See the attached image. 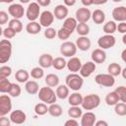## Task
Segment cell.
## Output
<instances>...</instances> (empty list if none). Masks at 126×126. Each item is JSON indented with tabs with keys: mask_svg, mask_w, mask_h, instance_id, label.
<instances>
[{
	"mask_svg": "<svg viewBox=\"0 0 126 126\" xmlns=\"http://www.w3.org/2000/svg\"><path fill=\"white\" fill-rule=\"evenodd\" d=\"M38 98L39 100H41L43 103L45 104H52L56 102L57 96L55 94V92L52 90V88L49 87H42L39 89L38 93H37Z\"/></svg>",
	"mask_w": 126,
	"mask_h": 126,
	"instance_id": "obj_1",
	"label": "cell"
},
{
	"mask_svg": "<svg viewBox=\"0 0 126 126\" xmlns=\"http://www.w3.org/2000/svg\"><path fill=\"white\" fill-rule=\"evenodd\" d=\"M66 86L69 90L77 92L82 89L84 85V79L77 73H71L66 77Z\"/></svg>",
	"mask_w": 126,
	"mask_h": 126,
	"instance_id": "obj_2",
	"label": "cell"
},
{
	"mask_svg": "<svg viewBox=\"0 0 126 126\" xmlns=\"http://www.w3.org/2000/svg\"><path fill=\"white\" fill-rule=\"evenodd\" d=\"M99 104H100V97L98 94H87L86 96H83V100L81 103L82 107L85 110H93L96 108Z\"/></svg>",
	"mask_w": 126,
	"mask_h": 126,
	"instance_id": "obj_3",
	"label": "cell"
},
{
	"mask_svg": "<svg viewBox=\"0 0 126 126\" xmlns=\"http://www.w3.org/2000/svg\"><path fill=\"white\" fill-rule=\"evenodd\" d=\"M12 55V43L9 39L0 40V63H6Z\"/></svg>",
	"mask_w": 126,
	"mask_h": 126,
	"instance_id": "obj_4",
	"label": "cell"
},
{
	"mask_svg": "<svg viewBox=\"0 0 126 126\" xmlns=\"http://www.w3.org/2000/svg\"><path fill=\"white\" fill-rule=\"evenodd\" d=\"M39 12H40V7L38 6V4L36 2H31L28 5L27 11L25 13L30 22H35V20L39 18Z\"/></svg>",
	"mask_w": 126,
	"mask_h": 126,
	"instance_id": "obj_5",
	"label": "cell"
},
{
	"mask_svg": "<svg viewBox=\"0 0 126 126\" xmlns=\"http://www.w3.org/2000/svg\"><path fill=\"white\" fill-rule=\"evenodd\" d=\"M94 82L99 86L109 88V87L114 86L115 79H114V77H112L109 74H97L94 77Z\"/></svg>",
	"mask_w": 126,
	"mask_h": 126,
	"instance_id": "obj_6",
	"label": "cell"
},
{
	"mask_svg": "<svg viewBox=\"0 0 126 126\" xmlns=\"http://www.w3.org/2000/svg\"><path fill=\"white\" fill-rule=\"evenodd\" d=\"M77 52L76 44L72 41H64L60 45V53L65 57H74Z\"/></svg>",
	"mask_w": 126,
	"mask_h": 126,
	"instance_id": "obj_7",
	"label": "cell"
},
{
	"mask_svg": "<svg viewBox=\"0 0 126 126\" xmlns=\"http://www.w3.org/2000/svg\"><path fill=\"white\" fill-rule=\"evenodd\" d=\"M115 42L116 39L112 34H104L97 39V44L102 50L113 47L115 45Z\"/></svg>",
	"mask_w": 126,
	"mask_h": 126,
	"instance_id": "obj_8",
	"label": "cell"
},
{
	"mask_svg": "<svg viewBox=\"0 0 126 126\" xmlns=\"http://www.w3.org/2000/svg\"><path fill=\"white\" fill-rule=\"evenodd\" d=\"M8 13L10 16L13 17V19H17L20 20L22 17H24L25 15V8L18 3H14L12 5L9 6L8 8Z\"/></svg>",
	"mask_w": 126,
	"mask_h": 126,
	"instance_id": "obj_9",
	"label": "cell"
},
{
	"mask_svg": "<svg viewBox=\"0 0 126 126\" xmlns=\"http://www.w3.org/2000/svg\"><path fill=\"white\" fill-rule=\"evenodd\" d=\"M91 16H92V12L90 11L89 8L86 7L79 8L75 13V19L77 23H87L91 19Z\"/></svg>",
	"mask_w": 126,
	"mask_h": 126,
	"instance_id": "obj_10",
	"label": "cell"
},
{
	"mask_svg": "<svg viewBox=\"0 0 126 126\" xmlns=\"http://www.w3.org/2000/svg\"><path fill=\"white\" fill-rule=\"evenodd\" d=\"M95 68H96V65L93 61H88L85 64H82V67L79 71L80 76L82 78H88L95 71Z\"/></svg>",
	"mask_w": 126,
	"mask_h": 126,
	"instance_id": "obj_11",
	"label": "cell"
},
{
	"mask_svg": "<svg viewBox=\"0 0 126 126\" xmlns=\"http://www.w3.org/2000/svg\"><path fill=\"white\" fill-rule=\"evenodd\" d=\"M9 119H10L11 122L20 125V124H23V123L26 121L27 115H26V113H25L23 110H21V109H16V110L11 111Z\"/></svg>",
	"mask_w": 126,
	"mask_h": 126,
	"instance_id": "obj_12",
	"label": "cell"
},
{
	"mask_svg": "<svg viewBox=\"0 0 126 126\" xmlns=\"http://www.w3.org/2000/svg\"><path fill=\"white\" fill-rule=\"evenodd\" d=\"M53 21H54V16L53 13H51L50 11H43L39 15V25L41 27L47 29L52 25Z\"/></svg>",
	"mask_w": 126,
	"mask_h": 126,
	"instance_id": "obj_13",
	"label": "cell"
},
{
	"mask_svg": "<svg viewBox=\"0 0 126 126\" xmlns=\"http://www.w3.org/2000/svg\"><path fill=\"white\" fill-rule=\"evenodd\" d=\"M112 18L114 22H125L126 21V7L125 6H118L115 7L112 11Z\"/></svg>",
	"mask_w": 126,
	"mask_h": 126,
	"instance_id": "obj_14",
	"label": "cell"
},
{
	"mask_svg": "<svg viewBox=\"0 0 126 126\" xmlns=\"http://www.w3.org/2000/svg\"><path fill=\"white\" fill-rule=\"evenodd\" d=\"M96 121V116L92 111H87L81 116V126H94Z\"/></svg>",
	"mask_w": 126,
	"mask_h": 126,
	"instance_id": "obj_15",
	"label": "cell"
},
{
	"mask_svg": "<svg viewBox=\"0 0 126 126\" xmlns=\"http://www.w3.org/2000/svg\"><path fill=\"white\" fill-rule=\"evenodd\" d=\"M92 60L94 64H101L106 60V53L100 48H96L92 52Z\"/></svg>",
	"mask_w": 126,
	"mask_h": 126,
	"instance_id": "obj_16",
	"label": "cell"
},
{
	"mask_svg": "<svg viewBox=\"0 0 126 126\" xmlns=\"http://www.w3.org/2000/svg\"><path fill=\"white\" fill-rule=\"evenodd\" d=\"M66 67L68 68L69 71H71V73H77L80 71L81 67H82V62L78 57H71L69 59V61L66 63Z\"/></svg>",
	"mask_w": 126,
	"mask_h": 126,
	"instance_id": "obj_17",
	"label": "cell"
},
{
	"mask_svg": "<svg viewBox=\"0 0 126 126\" xmlns=\"http://www.w3.org/2000/svg\"><path fill=\"white\" fill-rule=\"evenodd\" d=\"M68 13H69L68 8L66 6H64L63 4H59V5H57L54 8L53 16L57 20H63V19H66L67 18Z\"/></svg>",
	"mask_w": 126,
	"mask_h": 126,
	"instance_id": "obj_18",
	"label": "cell"
},
{
	"mask_svg": "<svg viewBox=\"0 0 126 126\" xmlns=\"http://www.w3.org/2000/svg\"><path fill=\"white\" fill-rule=\"evenodd\" d=\"M75 44H76L77 49L79 48L82 51H87V50L90 49L92 42H91V39L88 36H79L77 38Z\"/></svg>",
	"mask_w": 126,
	"mask_h": 126,
	"instance_id": "obj_19",
	"label": "cell"
},
{
	"mask_svg": "<svg viewBox=\"0 0 126 126\" xmlns=\"http://www.w3.org/2000/svg\"><path fill=\"white\" fill-rule=\"evenodd\" d=\"M52 62H53V57L49 53H43L38 58L39 66L42 69L43 68H49V67H51L52 66Z\"/></svg>",
	"mask_w": 126,
	"mask_h": 126,
	"instance_id": "obj_20",
	"label": "cell"
},
{
	"mask_svg": "<svg viewBox=\"0 0 126 126\" xmlns=\"http://www.w3.org/2000/svg\"><path fill=\"white\" fill-rule=\"evenodd\" d=\"M91 18H92V20L94 21V24L100 25V24H103L104 21H105V13L100 9H95L92 13Z\"/></svg>",
	"mask_w": 126,
	"mask_h": 126,
	"instance_id": "obj_21",
	"label": "cell"
},
{
	"mask_svg": "<svg viewBox=\"0 0 126 126\" xmlns=\"http://www.w3.org/2000/svg\"><path fill=\"white\" fill-rule=\"evenodd\" d=\"M77 24H78V23H77V21H76L75 18H73V17H68V18H66V19L64 20L62 28L65 29V30H67V31L70 32L71 33H73L74 31L76 30Z\"/></svg>",
	"mask_w": 126,
	"mask_h": 126,
	"instance_id": "obj_22",
	"label": "cell"
},
{
	"mask_svg": "<svg viewBox=\"0 0 126 126\" xmlns=\"http://www.w3.org/2000/svg\"><path fill=\"white\" fill-rule=\"evenodd\" d=\"M82 100H83V95L80 93H77V92L69 94V96H68V102H69V104L71 106H79V105H81Z\"/></svg>",
	"mask_w": 126,
	"mask_h": 126,
	"instance_id": "obj_23",
	"label": "cell"
},
{
	"mask_svg": "<svg viewBox=\"0 0 126 126\" xmlns=\"http://www.w3.org/2000/svg\"><path fill=\"white\" fill-rule=\"evenodd\" d=\"M25 90H26V92L28 93V94H37L38 93V91H39V85H38V83L37 82H35V81H28L27 83H26V85H25Z\"/></svg>",
	"mask_w": 126,
	"mask_h": 126,
	"instance_id": "obj_24",
	"label": "cell"
},
{
	"mask_svg": "<svg viewBox=\"0 0 126 126\" xmlns=\"http://www.w3.org/2000/svg\"><path fill=\"white\" fill-rule=\"evenodd\" d=\"M69 93H70V90L68 89V87L66 85H59L57 86L56 88V91H55V94L58 98L60 99H65L69 96Z\"/></svg>",
	"mask_w": 126,
	"mask_h": 126,
	"instance_id": "obj_25",
	"label": "cell"
},
{
	"mask_svg": "<svg viewBox=\"0 0 126 126\" xmlns=\"http://www.w3.org/2000/svg\"><path fill=\"white\" fill-rule=\"evenodd\" d=\"M26 31L30 34H37L41 31V26L37 22H30L26 26Z\"/></svg>",
	"mask_w": 126,
	"mask_h": 126,
	"instance_id": "obj_26",
	"label": "cell"
},
{
	"mask_svg": "<svg viewBox=\"0 0 126 126\" xmlns=\"http://www.w3.org/2000/svg\"><path fill=\"white\" fill-rule=\"evenodd\" d=\"M121 70H122V68H121L120 64H118L116 62H112L107 66V72H108L107 74L111 75L112 77L119 76L121 74Z\"/></svg>",
	"mask_w": 126,
	"mask_h": 126,
	"instance_id": "obj_27",
	"label": "cell"
},
{
	"mask_svg": "<svg viewBox=\"0 0 126 126\" xmlns=\"http://www.w3.org/2000/svg\"><path fill=\"white\" fill-rule=\"evenodd\" d=\"M48 113L53 117H59L63 113V109L60 104L58 103H52L48 106Z\"/></svg>",
	"mask_w": 126,
	"mask_h": 126,
	"instance_id": "obj_28",
	"label": "cell"
},
{
	"mask_svg": "<svg viewBox=\"0 0 126 126\" xmlns=\"http://www.w3.org/2000/svg\"><path fill=\"white\" fill-rule=\"evenodd\" d=\"M30 78V73L25 69H19L15 74V79L19 83H27Z\"/></svg>",
	"mask_w": 126,
	"mask_h": 126,
	"instance_id": "obj_29",
	"label": "cell"
},
{
	"mask_svg": "<svg viewBox=\"0 0 126 126\" xmlns=\"http://www.w3.org/2000/svg\"><path fill=\"white\" fill-rule=\"evenodd\" d=\"M45 84L47 87L49 88H53V87H57L59 84V77L55 74H48L45 77Z\"/></svg>",
	"mask_w": 126,
	"mask_h": 126,
	"instance_id": "obj_30",
	"label": "cell"
},
{
	"mask_svg": "<svg viewBox=\"0 0 126 126\" xmlns=\"http://www.w3.org/2000/svg\"><path fill=\"white\" fill-rule=\"evenodd\" d=\"M75 31L81 36H87L90 32V27L87 23H78Z\"/></svg>",
	"mask_w": 126,
	"mask_h": 126,
	"instance_id": "obj_31",
	"label": "cell"
},
{
	"mask_svg": "<svg viewBox=\"0 0 126 126\" xmlns=\"http://www.w3.org/2000/svg\"><path fill=\"white\" fill-rule=\"evenodd\" d=\"M105 102L107 105L109 106H114L115 104H117L119 102V97L118 95L116 94V93L113 91V92H110L106 94L105 96Z\"/></svg>",
	"mask_w": 126,
	"mask_h": 126,
	"instance_id": "obj_32",
	"label": "cell"
},
{
	"mask_svg": "<svg viewBox=\"0 0 126 126\" xmlns=\"http://www.w3.org/2000/svg\"><path fill=\"white\" fill-rule=\"evenodd\" d=\"M8 27L11 28L16 33L18 32H21L23 31V24L20 20H17V19H12L9 21L8 23Z\"/></svg>",
	"mask_w": 126,
	"mask_h": 126,
	"instance_id": "obj_33",
	"label": "cell"
},
{
	"mask_svg": "<svg viewBox=\"0 0 126 126\" xmlns=\"http://www.w3.org/2000/svg\"><path fill=\"white\" fill-rule=\"evenodd\" d=\"M83 114V110L81 107L79 106H71L68 109V115L72 118V119H77V118H81Z\"/></svg>",
	"mask_w": 126,
	"mask_h": 126,
	"instance_id": "obj_34",
	"label": "cell"
},
{
	"mask_svg": "<svg viewBox=\"0 0 126 126\" xmlns=\"http://www.w3.org/2000/svg\"><path fill=\"white\" fill-rule=\"evenodd\" d=\"M116 23L114 21H108L103 25V32L105 34H113L116 32Z\"/></svg>",
	"mask_w": 126,
	"mask_h": 126,
	"instance_id": "obj_35",
	"label": "cell"
},
{
	"mask_svg": "<svg viewBox=\"0 0 126 126\" xmlns=\"http://www.w3.org/2000/svg\"><path fill=\"white\" fill-rule=\"evenodd\" d=\"M21 93H22L21 87L18 84H16V83H12L11 87H10V90L8 92L9 96L10 97H18V96H20Z\"/></svg>",
	"mask_w": 126,
	"mask_h": 126,
	"instance_id": "obj_36",
	"label": "cell"
},
{
	"mask_svg": "<svg viewBox=\"0 0 126 126\" xmlns=\"http://www.w3.org/2000/svg\"><path fill=\"white\" fill-rule=\"evenodd\" d=\"M11 82L8 80V78H2L0 77V93L1 94H8L10 87H11Z\"/></svg>",
	"mask_w": 126,
	"mask_h": 126,
	"instance_id": "obj_37",
	"label": "cell"
},
{
	"mask_svg": "<svg viewBox=\"0 0 126 126\" xmlns=\"http://www.w3.org/2000/svg\"><path fill=\"white\" fill-rule=\"evenodd\" d=\"M66 61L63 57H56L53 58V62H52V67L56 70H63L66 67Z\"/></svg>",
	"mask_w": 126,
	"mask_h": 126,
	"instance_id": "obj_38",
	"label": "cell"
},
{
	"mask_svg": "<svg viewBox=\"0 0 126 126\" xmlns=\"http://www.w3.org/2000/svg\"><path fill=\"white\" fill-rule=\"evenodd\" d=\"M34 112H35L36 115H39V116L45 115L48 112L47 104H45L43 102H39V103L35 104V106H34Z\"/></svg>",
	"mask_w": 126,
	"mask_h": 126,
	"instance_id": "obj_39",
	"label": "cell"
},
{
	"mask_svg": "<svg viewBox=\"0 0 126 126\" xmlns=\"http://www.w3.org/2000/svg\"><path fill=\"white\" fill-rule=\"evenodd\" d=\"M114 112L118 116H125L126 115V103L125 102H118L114 105Z\"/></svg>",
	"mask_w": 126,
	"mask_h": 126,
	"instance_id": "obj_40",
	"label": "cell"
},
{
	"mask_svg": "<svg viewBox=\"0 0 126 126\" xmlns=\"http://www.w3.org/2000/svg\"><path fill=\"white\" fill-rule=\"evenodd\" d=\"M114 92L116 93V94L119 97V101L120 102H126V88L124 86H120L117 87Z\"/></svg>",
	"mask_w": 126,
	"mask_h": 126,
	"instance_id": "obj_41",
	"label": "cell"
},
{
	"mask_svg": "<svg viewBox=\"0 0 126 126\" xmlns=\"http://www.w3.org/2000/svg\"><path fill=\"white\" fill-rule=\"evenodd\" d=\"M44 75V71L41 67H34L32 69L30 76H32V78L33 79H41Z\"/></svg>",
	"mask_w": 126,
	"mask_h": 126,
	"instance_id": "obj_42",
	"label": "cell"
},
{
	"mask_svg": "<svg viewBox=\"0 0 126 126\" xmlns=\"http://www.w3.org/2000/svg\"><path fill=\"white\" fill-rule=\"evenodd\" d=\"M0 105L12 108L11 97H10L8 94H1V95H0Z\"/></svg>",
	"mask_w": 126,
	"mask_h": 126,
	"instance_id": "obj_43",
	"label": "cell"
},
{
	"mask_svg": "<svg viewBox=\"0 0 126 126\" xmlns=\"http://www.w3.org/2000/svg\"><path fill=\"white\" fill-rule=\"evenodd\" d=\"M72 33L70 32H68L67 30L63 29V28H60L58 31H57V36L59 39H62V40H65V39H68L70 37Z\"/></svg>",
	"mask_w": 126,
	"mask_h": 126,
	"instance_id": "obj_44",
	"label": "cell"
},
{
	"mask_svg": "<svg viewBox=\"0 0 126 126\" xmlns=\"http://www.w3.org/2000/svg\"><path fill=\"white\" fill-rule=\"evenodd\" d=\"M44 36L47 39H53L55 36H57V31L54 28L49 27V28L45 29V31H44Z\"/></svg>",
	"mask_w": 126,
	"mask_h": 126,
	"instance_id": "obj_45",
	"label": "cell"
},
{
	"mask_svg": "<svg viewBox=\"0 0 126 126\" xmlns=\"http://www.w3.org/2000/svg\"><path fill=\"white\" fill-rule=\"evenodd\" d=\"M12 74V68L10 66L4 65L0 67V77L2 78H8Z\"/></svg>",
	"mask_w": 126,
	"mask_h": 126,
	"instance_id": "obj_46",
	"label": "cell"
},
{
	"mask_svg": "<svg viewBox=\"0 0 126 126\" xmlns=\"http://www.w3.org/2000/svg\"><path fill=\"white\" fill-rule=\"evenodd\" d=\"M3 35L5 36L6 39H11V38H13L16 35V32L11 28L8 27V28H6V29L3 30Z\"/></svg>",
	"mask_w": 126,
	"mask_h": 126,
	"instance_id": "obj_47",
	"label": "cell"
},
{
	"mask_svg": "<svg viewBox=\"0 0 126 126\" xmlns=\"http://www.w3.org/2000/svg\"><path fill=\"white\" fill-rule=\"evenodd\" d=\"M8 20H9L8 13H6L5 11H0V26L7 24Z\"/></svg>",
	"mask_w": 126,
	"mask_h": 126,
	"instance_id": "obj_48",
	"label": "cell"
},
{
	"mask_svg": "<svg viewBox=\"0 0 126 126\" xmlns=\"http://www.w3.org/2000/svg\"><path fill=\"white\" fill-rule=\"evenodd\" d=\"M116 31H118V32L125 34L126 33V22H121L118 25H116Z\"/></svg>",
	"mask_w": 126,
	"mask_h": 126,
	"instance_id": "obj_49",
	"label": "cell"
},
{
	"mask_svg": "<svg viewBox=\"0 0 126 126\" xmlns=\"http://www.w3.org/2000/svg\"><path fill=\"white\" fill-rule=\"evenodd\" d=\"M11 121L7 116H0V126H11Z\"/></svg>",
	"mask_w": 126,
	"mask_h": 126,
	"instance_id": "obj_50",
	"label": "cell"
},
{
	"mask_svg": "<svg viewBox=\"0 0 126 126\" xmlns=\"http://www.w3.org/2000/svg\"><path fill=\"white\" fill-rule=\"evenodd\" d=\"M11 110H12V108H10V107L0 105V116H6L9 112H11Z\"/></svg>",
	"mask_w": 126,
	"mask_h": 126,
	"instance_id": "obj_51",
	"label": "cell"
},
{
	"mask_svg": "<svg viewBox=\"0 0 126 126\" xmlns=\"http://www.w3.org/2000/svg\"><path fill=\"white\" fill-rule=\"evenodd\" d=\"M63 126H79V123H78V121L76 119H72L71 118V119L67 120Z\"/></svg>",
	"mask_w": 126,
	"mask_h": 126,
	"instance_id": "obj_52",
	"label": "cell"
},
{
	"mask_svg": "<svg viewBox=\"0 0 126 126\" xmlns=\"http://www.w3.org/2000/svg\"><path fill=\"white\" fill-rule=\"evenodd\" d=\"M36 3L38 4L39 7H47L48 5H50L51 1L50 0H37Z\"/></svg>",
	"mask_w": 126,
	"mask_h": 126,
	"instance_id": "obj_53",
	"label": "cell"
},
{
	"mask_svg": "<svg viewBox=\"0 0 126 126\" xmlns=\"http://www.w3.org/2000/svg\"><path fill=\"white\" fill-rule=\"evenodd\" d=\"M75 4H76V0H64V2H63V5L66 6L67 8L69 6H73Z\"/></svg>",
	"mask_w": 126,
	"mask_h": 126,
	"instance_id": "obj_54",
	"label": "cell"
},
{
	"mask_svg": "<svg viewBox=\"0 0 126 126\" xmlns=\"http://www.w3.org/2000/svg\"><path fill=\"white\" fill-rule=\"evenodd\" d=\"M94 126H108V123L105 120H97L95 121Z\"/></svg>",
	"mask_w": 126,
	"mask_h": 126,
	"instance_id": "obj_55",
	"label": "cell"
},
{
	"mask_svg": "<svg viewBox=\"0 0 126 126\" xmlns=\"http://www.w3.org/2000/svg\"><path fill=\"white\" fill-rule=\"evenodd\" d=\"M82 4H83L86 8L89 7V6L94 5V4H93V0H82Z\"/></svg>",
	"mask_w": 126,
	"mask_h": 126,
	"instance_id": "obj_56",
	"label": "cell"
},
{
	"mask_svg": "<svg viewBox=\"0 0 126 126\" xmlns=\"http://www.w3.org/2000/svg\"><path fill=\"white\" fill-rule=\"evenodd\" d=\"M107 1L106 0H93V4L94 5H102V4H105Z\"/></svg>",
	"mask_w": 126,
	"mask_h": 126,
	"instance_id": "obj_57",
	"label": "cell"
},
{
	"mask_svg": "<svg viewBox=\"0 0 126 126\" xmlns=\"http://www.w3.org/2000/svg\"><path fill=\"white\" fill-rule=\"evenodd\" d=\"M121 59L123 62H126V49H123V51L121 53Z\"/></svg>",
	"mask_w": 126,
	"mask_h": 126,
	"instance_id": "obj_58",
	"label": "cell"
},
{
	"mask_svg": "<svg viewBox=\"0 0 126 126\" xmlns=\"http://www.w3.org/2000/svg\"><path fill=\"white\" fill-rule=\"evenodd\" d=\"M121 74H122V77L125 79V78H126V68H123V69L121 70Z\"/></svg>",
	"mask_w": 126,
	"mask_h": 126,
	"instance_id": "obj_59",
	"label": "cell"
},
{
	"mask_svg": "<svg viewBox=\"0 0 126 126\" xmlns=\"http://www.w3.org/2000/svg\"><path fill=\"white\" fill-rule=\"evenodd\" d=\"M122 41L124 44H126V34H123V37H122Z\"/></svg>",
	"mask_w": 126,
	"mask_h": 126,
	"instance_id": "obj_60",
	"label": "cell"
},
{
	"mask_svg": "<svg viewBox=\"0 0 126 126\" xmlns=\"http://www.w3.org/2000/svg\"><path fill=\"white\" fill-rule=\"evenodd\" d=\"M2 34H3V30H2V28L0 27V36H1Z\"/></svg>",
	"mask_w": 126,
	"mask_h": 126,
	"instance_id": "obj_61",
	"label": "cell"
}]
</instances>
